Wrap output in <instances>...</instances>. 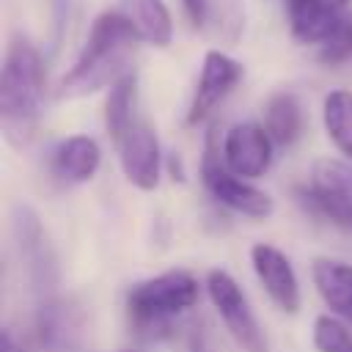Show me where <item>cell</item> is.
<instances>
[{"instance_id":"44dd1931","label":"cell","mask_w":352,"mask_h":352,"mask_svg":"<svg viewBox=\"0 0 352 352\" xmlns=\"http://www.w3.org/2000/svg\"><path fill=\"white\" fill-rule=\"evenodd\" d=\"M190 352H217L212 333L206 330V324H195L190 333Z\"/></svg>"},{"instance_id":"8992f818","label":"cell","mask_w":352,"mask_h":352,"mask_svg":"<svg viewBox=\"0 0 352 352\" xmlns=\"http://www.w3.org/2000/svg\"><path fill=\"white\" fill-rule=\"evenodd\" d=\"M206 292H209V300H212L214 311L220 314L226 330L231 333V338L236 341V346L242 352H270L267 336H264L258 319L253 316L242 286L226 270H220V267L209 270Z\"/></svg>"},{"instance_id":"2e32d148","label":"cell","mask_w":352,"mask_h":352,"mask_svg":"<svg viewBox=\"0 0 352 352\" xmlns=\"http://www.w3.org/2000/svg\"><path fill=\"white\" fill-rule=\"evenodd\" d=\"M264 129L270 132L275 146H292L302 132V107L300 99L289 91L270 96L264 110Z\"/></svg>"},{"instance_id":"d4e9b609","label":"cell","mask_w":352,"mask_h":352,"mask_svg":"<svg viewBox=\"0 0 352 352\" xmlns=\"http://www.w3.org/2000/svg\"><path fill=\"white\" fill-rule=\"evenodd\" d=\"M330 3H333V6H338V8H346V3H349V0H330Z\"/></svg>"},{"instance_id":"30bf717a","label":"cell","mask_w":352,"mask_h":352,"mask_svg":"<svg viewBox=\"0 0 352 352\" xmlns=\"http://www.w3.org/2000/svg\"><path fill=\"white\" fill-rule=\"evenodd\" d=\"M250 264H253V272H256L258 283L270 294V300L283 314H297L300 302H302L300 280H297V272H294L292 261L286 258V253L278 250L270 242H256L250 248Z\"/></svg>"},{"instance_id":"277c9868","label":"cell","mask_w":352,"mask_h":352,"mask_svg":"<svg viewBox=\"0 0 352 352\" xmlns=\"http://www.w3.org/2000/svg\"><path fill=\"white\" fill-rule=\"evenodd\" d=\"M201 182L217 204L228 206L236 214H245L253 220H267L275 212V201L264 190H258L253 182L239 179L236 173L228 170V165L223 160V143L217 140L214 126L206 132V140H204Z\"/></svg>"},{"instance_id":"603a6c76","label":"cell","mask_w":352,"mask_h":352,"mask_svg":"<svg viewBox=\"0 0 352 352\" xmlns=\"http://www.w3.org/2000/svg\"><path fill=\"white\" fill-rule=\"evenodd\" d=\"M3 352H19V349H16V344H14L11 330H3Z\"/></svg>"},{"instance_id":"9c48e42d","label":"cell","mask_w":352,"mask_h":352,"mask_svg":"<svg viewBox=\"0 0 352 352\" xmlns=\"http://www.w3.org/2000/svg\"><path fill=\"white\" fill-rule=\"evenodd\" d=\"M118 160L126 182L143 192L157 190L162 170V151L157 132L146 121H135L118 140Z\"/></svg>"},{"instance_id":"6da1fadb","label":"cell","mask_w":352,"mask_h":352,"mask_svg":"<svg viewBox=\"0 0 352 352\" xmlns=\"http://www.w3.org/2000/svg\"><path fill=\"white\" fill-rule=\"evenodd\" d=\"M135 41L138 36L118 8L99 14L88 30V38L74 66L63 74L58 85V99H80L102 88H110L116 80L132 72L129 55Z\"/></svg>"},{"instance_id":"8fae6325","label":"cell","mask_w":352,"mask_h":352,"mask_svg":"<svg viewBox=\"0 0 352 352\" xmlns=\"http://www.w3.org/2000/svg\"><path fill=\"white\" fill-rule=\"evenodd\" d=\"M239 80H242V63L220 50H209L204 55L201 77H198V85H195V94L187 110V124H201L234 91Z\"/></svg>"},{"instance_id":"ac0fdd59","label":"cell","mask_w":352,"mask_h":352,"mask_svg":"<svg viewBox=\"0 0 352 352\" xmlns=\"http://www.w3.org/2000/svg\"><path fill=\"white\" fill-rule=\"evenodd\" d=\"M324 132L333 146L352 160V94L349 91H330L322 104Z\"/></svg>"},{"instance_id":"7402d4cb","label":"cell","mask_w":352,"mask_h":352,"mask_svg":"<svg viewBox=\"0 0 352 352\" xmlns=\"http://www.w3.org/2000/svg\"><path fill=\"white\" fill-rule=\"evenodd\" d=\"M168 170L173 173V179L184 182V168H182V157H179V154H170V157H168Z\"/></svg>"},{"instance_id":"9a60e30c","label":"cell","mask_w":352,"mask_h":352,"mask_svg":"<svg viewBox=\"0 0 352 352\" xmlns=\"http://www.w3.org/2000/svg\"><path fill=\"white\" fill-rule=\"evenodd\" d=\"M77 316L69 305L52 300L38 302V319H36V330H38V341L44 349L50 352H69L77 344Z\"/></svg>"},{"instance_id":"cb8c5ba5","label":"cell","mask_w":352,"mask_h":352,"mask_svg":"<svg viewBox=\"0 0 352 352\" xmlns=\"http://www.w3.org/2000/svg\"><path fill=\"white\" fill-rule=\"evenodd\" d=\"M346 36H349V50H352V16H346Z\"/></svg>"},{"instance_id":"52a82bcc","label":"cell","mask_w":352,"mask_h":352,"mask_svg":"<svg viewBox=\"0 0 352 352\" xmlns=\"http://www.w3.org/2000/svg\"><path fill=\"white\" fill-rule=\"evenodd\" d=\"M14 231H16V248L19 256L28 267V278L33 283V289L38 292L41 302L52 300V289L58 280V267H55V253L47 242V234L36 217L33 209L28 206H16L14 214Z\"/></svg>"},{"instance_id":"d6986e66","label":"cell","mask_w":352,"mask_h":352,"mask_svg":"<svg viewBox=\"0 0 352 352\" xmlns=\"http://www.w3.org/2000/svg\"><path fill=\"white\" fill-rule=\"evenodd\" d=\"M314 346L319 352H352V330L336 314H322L314 322Z\"/></svg>"},{"instance_id":"5b68a950","label":"cell","mask_w":352,"mask_h":352,"mask_svg":"<svg viewBox=\"0 0 352 352\" xmlns=\"http://www.w3.org/2000/svg\"><path fill=\"white\" fill-rule=\"evenodd\" d=\"M297 204L316 214L330 220L333 226L352 231V165L344 160L322 157L314 162L308 184L294 190Z\"/></svg>"},{"instance_id":"e0dca14e","label":"cell","mask_w":352,"mask_h":352,"mask_svg":"<svg viewBox=\"0 0 352 352\" xmlns=\"http://www.w3.org/2000/svg\"><path fill=\"white\" fill-rule=\"evenodd\" d=\"M135 96H138V77L135 72H126L121 80H116L110 85L107 102H104V126L107 135L118 143L124 138V132L135 124Z\"/></svg>"},{"instance_id":"ba28073f","label":"cell","mask_w":352,"mask_h":352,"mask_svg":"<svg viewBox=\"0 0 352 352\" xmlns=\"http://www.w3.org/2000/svg\"><path fill=\"white\" fill-rule=\"evenodd\" d=\"M272 138L258 121H242L234 124L223 138V160L231 173L239 179H258L267 173L272 162Z\"/></svg>"},{"instance_id":"7c38bea8","label":"cell","mask_w":352,"mask_h":352,"mask_svg":"<svg viewBox=\"0 0 352 352\" xmlns=\"http://www.w3.org/2000/svg\"><path fill=\"white\" fill-rule=\"evenodd\" d=\"M99 162H102L99 143L88 135H72L55 146L50 168H52V176L66 184H82L94 179V173L99 170Z\"/></svg>"},{"instance_id":"7a4b0ae2","label":"cell","mask_w":352,"mask_h":352,"mask_svg":"<svg viewBox=\"0 0 352 352\" xmlns=\"http://www.w3.org/2000/svg\"><path fill=\"white\" fill-rule=\"evenodd\" d=\"M44 66L30 38L16 36L8 44L0 77V124L11 146L22 148L33 140L41 113Z\"/></svg>"},{"instance_id":"3957f363","label":"cell","mask_w":352,"mask_h":352,"mask_svg":"<svg viewBox=\"0 0 352 352\" xmlns=\"http://www.w3.org/2000/svg\"><path fill=\"white\" fill-rule=\"evenodd\" d=\"M198 302V280L184 270H168L162 275L138 280L126 292L129 324L143 338H162L170 333L173 316Z\"/></svg>"},{"instance_id":"ffe728a7","label":"cell","mask_w":352,"mask_h":352,"mask_svg":"<svg viewBox=\"0 0 352 352\" xmlns=\"http://www.w3.org/2000/svg\"><path fill=\"white\" fill-rule=\"evenodd\" d=\"M182 6H184V14H187V19L192 22V28H206V22H209V0H182Z\"/></svg>"},{"instance_id":"4fadbf2b","label":"cell","mask_w":352,"mask_h":352,"mask_svg":"<svg viewBox=\"0 0 352 352\" xmlns=\"http://www.w3.org/2000/svg\"><path fill=\"white\" fill-rule=\"evenodd\" d=\"M311 275L330 314L344 322H352V264L338 258H316Z\"/></svg>"},{"instance_id":"5bb4252c","label":"cell","mask_w":352,"mask_h":352,"mask_svg":"<svg viewBox=\"0 0 352 352\" xmlns=\"http://www.w3.org/2000/svg\"><path fill=\"white\" fill-rule=\"evenodd\" d=\"M118 11L135 30L138 41L168 47L173 38V19L162 0H118Z\"/></svg>"}]
</instances>
